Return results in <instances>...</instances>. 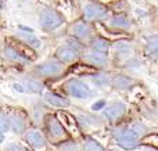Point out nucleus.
<instances>
[{
	"instance_id": "nucleus-10",
	"label": "nucleus",
	"mask_w": 158,
	"mask_h": 151,
	"mask_svg": "<svg viewBox=\"0 0 158 151\" xmlns=\"http://www.w3.org/2000/svg\"><path fill=\"white\" fill-rule=\"evenodd\" d=\"M57 57L63 61H74L78 57V53L69 47H61L57 50Z\"/></svg>"
},
{
	"instance_id": "nucleus-22",
	"label": "nucleus",
	"mask_w": 158,
	"mask_h": 151,
	"mask_svg": "<svg viewBox=\"0 0 158 151\" xmlns=\"http://www.w3.org/2000/svg\"><path fill=\"white\" fill-rule=\"evenodd\" d=\"M93 82H94L97 86H106L110 83V80H108V78H107V75L100 74V75H96V76L93 78Z\"/></svg>"
},
{
	"instance_id": "nucleus-23",
	"label": "nucleus",
	"mask_w": 158,
	"mask_h": 151,
	"mask_svg": "<svg viewBox=\"0 0 158 151\" xmlns=\"http://www.w3.org/2000/svg\"><path fill=\"white\" fill-rule=\"evenodd\" d=\"M8 126H10L8 118L4 115V114L0 112V130H2V132H6V130L8 129Z\"/></svg>"
},
{
	"instance_id": "nucleus-21",
	"label": "nucleus",
	"mask_w": 158,
	"mask_h": 151,
	"mask_svg": "<svg viewBox=\"0 0 158 151\" xmlns=\"http://www.w3.org/2000/svg\"><path fill=\"white\" fill-rule=\"evenodd\" d=\"M6 55H7L8 58H11V60H15V61H24V58H22V55H19L18 53L15 51V49H11V47H7V49L4 50Z\"/></svg>"
},
{
	"instance_id": "nucleus-11",
	"label": "nucleus",
	"mask_w": 158,
	"mask_h": 151,
	"mask_svg": "<svg viewBox=\"0 0 158 151\" xmlns=\"http://www.w3.org/2000/svg\"><path fill=\"white\" fill-rule=\"evenodd\" d=\"M115 53L119 55H123V57H128L129 54L132 53V44L126 40H119L114 44Z\"/></svg>"
},
{
	"instance_id": "nucleus-30",
	"label": "nucleus",
	"mask_w": 158,
	"mask_h": 151,
	"mask_svg": "<svg viewBox=\"0 0 158 151\" xmlns=\"http://www.w3.org/2000/svg\"><path fill=\"white\" fill-rule=\"evenodd\" d=\"M146 151H158V150H156V149H147Z\"/></svg>"
},
{
	"instance_id": "nucleus-14",
	"label": "nucleus",
	"mask_w": 158,
	"mask_h": 151,
	"mask_svg": "<svg viewBox=\"0 0 158 151\" xmlns=\"http://www.w3.org/2000/svg\"><path fill=\"white\" fill-rule=\"evenodd\" d=\"M46 100L50 104L56 105V107H68L69 105V103L65 99H63V97H60V96H56V94H53V93H47Z\"/></svg>"
},
{
	"instance_id": "nucleus-9",
	"label": "nucleus",
	"mask_w": 158,
	"mask_h": 151,
	"mask_svg": "<svg viewBox=\"0 0 158 151\" xmlns=\"http://www.w3.org/2000/svg\"><path fill=\"white\" fill-rule=\"evenodd\" d=\"M146 54L150 58H154L158 55V36L153 35L147 38V44H146Z\"/></svg>"
},
{
	"instance_id": "nucleus-29",
	"label": "nucleus",
	"mask_w": 158,
	"mask_h": 151,
	"mask_svg": "<svg viewBox=\"0 0 158 151\" xmlns=\"http://www.w3.org/2000/svg\"><path fill=\"white\" fill-rule=\"evenodd\" d=\"M3 141V135H2V130H0V143Z\"/></svg>"
},
{
	"instance_id": "nucleus-19",
	"label": "nucleus",
	"mask_w": 158,
	"mask_h": 151,
	"mask_svg": "<svg viewBox=\"0 0 158 151\" xmlns=\"http://www.w3.org/2000/svg\"><path fill=\"white\" fill-rule=\"evenodd\" d=\"M10 124H13V129H14V132H15V133H22V132H24L25 124H24V121H22L18 115L13 116V119H11Z\"/></svg>"
},
{
	"instance_id": "nucleus-20",
	"label": "nucleus",
	"mask_w": 158,
	"mask_h": 151,
	"mask_svg": "<svg viewBox=\"0 0 158 151\" xmlns=\"http://www.w3.org/2000/svg\"><path fill=\"white\" fill-rule=\"evenodd\" d=\"M85 149H86V151H104V149L100 146V143H97L93 139H86L85 140Z\"/></svg>"
},
{
	"instance_id": "nucleus-16",
	"label": "nucleus",
	"mask_w": 158,
	"mask_h": 151,
	"mask_svg": "<svg viewBox=\"0 0 158 151\" xmlns=\"http://www.w3.org/2000/svg\"><path fill=\"white\" fill-rule=\"evenodd\" d=\"M74 33L78 36V38L86 39V38H89V36H90L92 31H90V28L87 27L86 24H77L74 27Z\"/></svg>"
},
{
	"instance_id": "nucleus-8",
	"label": "nucleus",
	"mask_w": 158,
	"mask_h": 151,
	"mask_svg": "<svg viewBox=\"0 0 158 151\" xmlns=\"http://www.w3.org/2000/svg\"><path fill=\"white\" fill-rule=\"evenodd\" d=\"M27 141L33 147V149H43L46 141H44L43 136L38 132V130H31L27 133Z\"/></svg>"
},
{
	"instance_id": "nucleus-27",
	"label": "nucleus",
	"mask_w": 158,
	"mask_h": 151,
	"mask_svg": "<svg viewBox=\"0 0 158 151\" xmlns=\"http://www.w3.org/2000/svg\"><path fill=\"white\" fill-rule=\"evenodd\" d=\"M69 43H71V44H74V47H75V49H78V50H81L82 49V46H81V44H79V43H77V42H74V40H72V39H69Z\"/></svg>"
},
{
	"instance_id": "nucleus-18",
	"label": "nucleus",
	"mask_w": 158,
	"mask_h": 151,
	"mask_svg": "<svg viewBox=\"0 0 158 151\" xmlns=\"http://www.w3.org/2000/svg\"><path fill=\"white\" fill-rule=\"evenodd\" d=\"M19 36H21V38L24 39V40L27 42L29 46H32L33 49H39V47L42 46L40 40H39L35 35H31V33H19Z\"/></svg>"
},
{
	"instance_id": "nucleus-15",
	"label": "nucleus",
	"mask_w": 158,
	"mask_h": 151,
	"mask_svg": "<svg viewBox=\"0 0 158 151\" xmlns=\"http://www.w3.org/2000/svg\"><path fill=\"white\" fill-rule=\"evenodd\" d=\"M92 46H93V49H94L96 51L103 53V54H106V53L108 51V49H110V43L106 40V39H101V38L94 39L93 43H92Z\"/></svg>"
},
{
	"instance_id": "nucleus-24",
	"label": "nucleus",
	"mask_w": 158,
	"mask_h": 151,
	"mask_svg": "<svg viewBox=\"0 0 158 151\" xmlns=\"http://www.w3.org/2000/svg\"><path fill=\"white\" fill-rule=\"evenodd\" d=\"M27 88L29 89L31 92H40L42 90V85L40 83H38V82H35V80H28L27 82Z\"/></svg>"
},
{
	"instance_id": "nucleus-4",
	"label": "nucleus",
	"mask_w": 158,
	"mask_h": 151,
	"mask_svg": "<svg viewBox=\"0 0 158 151\" xmlns=\"http://www.w3.org/2000/svg\"><path fill=\"white\" fill-rule=\"evenodd\" d=\"M61 71H63V67L57 61H47L38 67V74L43 75V76H56Z\"/></svg>"
},
{
	"instance_id": "nucleus-17",
	"label": "nucleus",
	"mask_w": 158,
	"mask_h": 151,
	"mask_svg": "<svg viewBox=\"0 0 158 151\" xmlns=\"http://www.w3.org/2000/svg\"><path fill=\"white\" fill-rule=\"evenodd\" d=\"M112 25H114L115 28H121V29H128L129 27H131V22H129V19L126 18V17L123 15H115L114 18H112Z\"/></svg>"
},
{
	"instance_id": "nucleus-5",
	"label": "nucleus",
	"mask_w": 158,
	"mask_h": 151,
	"mask_svg": "<svg viewBox=\"0 0 158 151\" xmlns=\"http://www.w3.org/2000/svg\"><path fill=\"white\" fill-rule=\"evenodd\" d=\"M83 13L87 19H100L107 15V8L100 4H87L85 6Z\"/></svg>"
},
{
	"instance_id": "nucleus-13",
	"label": "nucleus",
	"mask_w": 158,
	"mask_h": 151,
	"mask_svg": "<svg viewBox=\"0 0 158 151\" xmlns=\"http://www.w3.org/2000/svg\"><path fill=\"white\" fill-rule=\"evenodd\" d=\"M131 85H132V79L125 76V75H117V76L114 78V86L117 89L125 90V89H128Z\"/></svg>"
},
{
	"instance_id": "nucleus-28",
	"label": "nucleus",
	"mask_w": 158,
	"mask_h": 151,
	"mask_svg": "<svg viewBox=\"0 0 158 151\" xmlns=\"http://www.w3.org/2000/svg\"><path fill=\"white\" fill-rule=\"evenodd\" d=\"M14 89H17V90H18V92H24V89H22V86H21V85H18V83H15V85H14Z\"/></svg>"
},
{
	"instance_id": "nucleus-2",
	"label": "nucleus",
	"mask_w": 158,
	"mask_h": 151,
	"mask_svg": "<svg viewBox=\"0 0 158 151\" xmlns=\"http://www.w3.org/2000/svg\"><path fill=\"white\" fill-rule=\"evenodd\" d=\"M63 24V17L53 10H44L40 14V25L44 29H56Z\"/></svg>"
},
{
	"instance_id": "nucleus-25",
	"label": "nucleus",
	"mask_w": 158,
	"mask_h": 151,
	"mask_svg": "<svg viewBox=\"0 0 158 151\" xmlns=\"http://www.w3.org/2000/svg\"><path fill=\"white\" fill-rule=\"evenodd\" d=\"M104 105H106V101H104V100H100V101L94 103V104L92 105V110H93V111H98V110H101Z\"/></svg>"
},
{
	"instance_id": "nucleus-1",
	"label": "nucleus",
	"mask_w": 158,
	"mask_h": 151,
	"mask_svg": "<svg viewBox=\"0 0 158 151\" xmlns=\"http://www.w3.org/2000/svg\"><path fill=\"white\" fill-rule=\"evenodd\" d=\"M137 136L139 135L133 129H118L114 132V137L118 140V144L125 150L137 147Z\"/></svg>"
},
{
	"instance_id": "nucleus-3",
	"label": "nucleus",
	"mask_w": 158,
	"mask_h": 151,
	"mask_svg": "<svg viewBox=\"0 0 158 151\" xmlns=\"http://www.w3.org/2000/svg\"><path fill=\"white\" fill-rule=\"evenodd\" d=\"M65 89L71 96L77 97V99H87L90 96V92H89V88L85 85L83 82L81 80H77V79H72V80H68L65 85Z\"/></svg>"
},
{
	"instance_id": "nucleus-31",
	"label": "nucleus",
	"mask_w": 158,
	"mask_h": 151,
	"mask_svg": "<svg viewBox=\"0 0 158 151\" xmlns=\"http://www.w3.org/2000/svg\"><path fill=\"white\" fill-rule=\"evenodd\" d=\"M0 8H2V0H0Z\"/></svg>"
},
{
	"instance_id": "nucleus-7",
	"label": "nucleus",
	"mask_w": 158,
	"mask_h": 151,
	"mask_svg": "<svg viewBox=\"0 0 158 151\" xmlns=\"http://www.w3.org/2000/svg\"><path fill=\"white\" fill-rule=\"evenodd\" d=\"M49 132L52 135V137L54 139H64L67 136V132L63 128V125L56 118H53V116L49 118Z\"/></svg>"
},
{
	"instance_id": "nucleus-6",
	"label": "nucleus",
	"mask_w": 158,
	"mask_h": 151,
	"mask_svg": "<svg viewBox=\"0 0 158 151\" xmlns=\"http://www.w3.org/2000/svg\"><path fill=\"white\" fill-rule=\"evenodd\" d=\"M125 114V105L122 103H114V104L108 105V107L104 110V116L110 121H114L118 119L119 116H122Z\"/></svg>"
},
{
	"instance_id": "nucleus-12",
	"label": "nucleus",
	"mask_w": 158,
	"mask_h": 151,
	"mask_svg": "<svg viewBox=\"0 0 158 151\" xmlns=\"http://www.w3.org/2000/svg\"><path fill=\"white\" fill-rule=\"evenodd\" d=\"M86 60L89 63H92L93 65H104L107 63V57L106 54L103 53H98V51H93V53H89L86 55Z\"/></svg>"
},
{
	"instance_id": "nucleus-26",
	"label": "nucleus",
	"mask_w": 158,
	"mask_h": 151,
	"mask_svg": "<svg viewBox=\"0 0 158 151\" xmlns=\"http://www.w3.org/2000/svg\"><path fill=\"white\" fill-rule=\"evenodd\" d=\"M8 151H25V150L21 149L19 146H17V144H11L10 149H8Z\"/></svg>"
}]
</instances>
